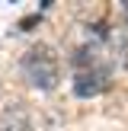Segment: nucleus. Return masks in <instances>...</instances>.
<instances>
[{"label":"nucleus","instance_id":"3","mask_svg":"<svg viewBox=\"0 0 128 131\" xmlns=\"http://www.w3.org/2000/svg\"><path fill=\"white\" fill-rule=\"evenodd\" d=\"M0 131H32V118L23 109V102H10L0 115Z\"/></svg>","mask_w":128,"mask_h":131},{"label":"nucleus","instance_id":"1","mask_svg":"<svg viewBox=\"0 0 128 131\" xmlns=\"http://www.w3.org/2000/svg\"><path fill=\"white\" fill-rule=\"evenodd\" d=\"M19 70H23V77L29 80V86H35V90H55L58 80H61L58 54L48 48V45H32V48L23 54Z\"/></svg>","mask_w":128,"mask_h":131},{"label":"nucleus","instance_id":"2","mask_svg":"<svg viewBox=\"0 0 128 131\" xmlns=\"http://www.w3.org/2000/svg\"><path fill=\"white\" fill-rule=\"evenodd\" d=\"M109 86V70L106 67H90V70H80L74 80V93L77 96H96Z\"/></svg>","mask_w":128,"mask_h":131}]
</instances>
